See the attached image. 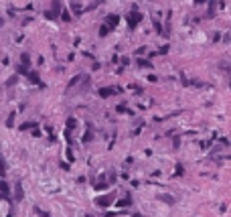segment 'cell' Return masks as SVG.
<instances>
[{
	"label": "cell",
	"mask_w": 231,
	"mask_h": 217,
	"mask_svg": "<svg viewBox=\"0 0 231 217\" xmlns=\"http://www.w3.org/2000/svg\"><path fill=\"white\" fill-rule=\"evenodd\" d=\"M140 21H142V14H140V12H130V14H128V24H130V29H134Z\"/></svg>",
	"instance_id": "1"
},
{
	"label": "cell",
	"mask_w": 231,
	"mask_h": 217,
	"mask_svg": "<svg viewBox=\"0 0 231 217\" xmlns=\"http://www.w3.org/2000/svg\"><path fill=\"white\" fill-rule=\"evenodd\" d=\"M112 199H114V195L110 193V195H104V197H97V199H95V203H97L99 207H107L110 203H112Z\"/></svg>",
	"instance_id": "2"
},
{
	"label": "cell",
	"mask_w": 231,
	"mask_h": 217,
	"mask_svg": "<svg viewBox=\"0 0 231 217\" xmlns=\"http://www.w3.org/2000/svg\"><path fill=\"white\" fill-rule=\"evenodd\" d=\"M105 21H107V29H114L116 24L120 23V16H118V14H110Z\"/></svg>",
	"instance_id": "3"
},
{
	"label": "cell",
	"mask_w": 231,
	"mask_h": 217,
	"mask_svg": "<svg viewBox=\"0 0 231 217\" xmlns=\"http://www.w3.org/2000/svg\"><path fill=\"white\" fill-rule=\"evenodd\" d=\"M116 92H118V89H112V87H102V89H99V95H102V98H110V95H114Z\"/></svg>",
	"instance_id": "4"
},
{
	"label": "cell",
	"mask_w": 231,
	"mask_h": 217,
	"mask_svg": "<svg viewBox=\"0 0 231 217\" xmlns=\"http://www.w3.org/2000/svg\"><path fill=\"white\" fill-rule=\"evenodd\" d=\"M158 199H160L162 203H168V205H173V203H174V197H173V195H158Z\"/></svg>",
	"instance_id": "5"
},
{
	"label": "cell",
	"mask_w": 231,
	"mask_h": 217,
	"mask_svg": "<svg viewBox=\"0 0 231 217\" xmlns=\"http://www.w3.org/2000/svg\"><path fill=\"white\" fill-rule=\"evenodd\" d=\"M59 12H61V4L59 2H53V10H51V14H53V18H57Z\"/></svg>",
	"instance_id": "6"
},
{
	"label": "cell",
	"mask_w": 231,
	"mask_h": 217,
	"mask_svg": "<svg viewBox=\"0 0 231 217\" xmlns=\"http://www.w3.org/2000/svg\"><path fill=\"white\" fill-rule=\"evenodd\" d=\"M29 63H31V59H29V55H26V53H23V55H20V65L29 69Z\"/></svg>",
	"instance_id": "7"
},
{
	"label": "cell",
	"mask_w": 231,
	"mask_h": 217,
	"mask_svg": "<svg viewBox=\"0 0 231 217\" xmlns=\"http://www.w3.org/2000/svg\"><path fill=\"white\" fill-rule=\"evenodd\" d=\"M26 75H29V79L33 81V83H39V85H43V83H41V79H39V75H37V73H31V71H29Z\"/></svg>",
	"instance_id": "8"
},
{
	"label": "cell",
	"mask_w": 231,
	"mask_h": 217,
	"mask_svg": "<svg viewBox=\"0 0 231 217\" xmlns=\"http://www.w3.org/2000/svg\"><path fill=\"white\" fill-rule=\"evenodd\" d=\"M31 128H37V122H26L20 126V130H31Z\"/></svg>",
	"instance_id": "9"
},
{
	"label": "cell",
	"mask_w": 231,
	"mask_h": 217,
	"mask_svg": "<svg viewBox=\"0 0 231 217\" xmlns=\"http://www.w3.org/2000/svg\"><path fill=\"white\" fill-rule=\"evenodd\" d=\"M118 205H120V207H128V205H132V199H130V197H126L124 201H118Z\"/></svg>",
	"instance_id": "10"
},
{
	"label": "cell",
	"mask_w": 231,
	"mask_h": 217,
	"mask_svg": "<svg viewBox=\"0 0 231 217\" xmlns=\"http://www.w3.org/2000/svg\"><path fill=\"white\" fill-rule=\"evenodd\" d=\"M0 174H6V164H4V158L0 154Z\"/></svg>",
	"instance_id": "11"
},
{
	"label": "cell",
	"mask_w": 231,
	"mask_h": 217,
	"mask_svg": "<svg viewBox=\"0 0 231 217\" xmlns=\"http://www.w3.org/2000/svg\"><path fill=\"white\" fill-rule=\"evenodd\" d=\"M35 211H37V215H41V217H51L47 211H43V209H39V207H35Z\"/></svg>",
	"instance_id": "12"
},
{
	"label": "cell",
	"mask_w": 231,
	"mask_h": 217,
	"mask_svg": "<svg viewBox=\"0 0 231 217\" xmlns=\"http://www.w3.org/2000/svg\"><path fill=\"white\" fill-rule=\"evenodd\" d=\"M23 199V189H20V185H16V201H20Z\"/></svg>",
	"instance_id": "13"
},
{
	"label": "cell",
	"mask_w": 231,
	"mask_h": 217,
	"mask_svg": "<svg viewBox=\"0 0 231 217\" xmlns=\"http://www.w3.org/2000/svg\"><path fill=\"white\" fill-rule=\"evenodd\" d=\"M16 71H18L20 75H26V73H29V69H26V67H23V65H18V69H16Z\"/></svg>",
	"instance_id": "14"
},
{
	"label": "cell",
	"mask_w": 231,
	"mask_h": 217,
	"mask_svg": "<svg viewBox=\"0 0 231 217\" xmlns=\"http://www.w3.org/2000/svg\"><path fill=\"white\" fill-rule=\"evenodd\" d=\"M138 65H140V67H150V63H148V61H144V59H138Z\"/></svg>",
	"instance_id": "15"
},
{
	"label": "cell",
	"mask_w": 231,
	"mask_h": 217,
	"mask_svg": "<svg viewBox=\"0 0 231 217\" xmlns=\"http://www.w3.org/2000/svg\"><path fill=\"white\" fill-rule=\"evenodd\" d=\"M79 79H81V75H77V77H73V79L69 81V87H73V85H75V83H77Z\"/></svg>",
	"instance_id": "16"
},
{
	"label": "cell",
	"mask_w": 231,
	"mask_h": 217,
	"mask_svg": "<svg viewBox=\"0 0 231 217\" xmlns=\"http://www.w3.org/2000/svg\"><path fill=\"white\" fill-rule=\"evenodd\" d=\"M118 112H122V114H130V110L124 108V106H118Z\"/></svg>",
	"instance_id": "17"
},
{
	"label": "cell",
	"mask_w": 231,
	"mask_h": 217,
	"mask_svg": "<svg viewBox=\"0 0 231 217\" xmlns=\"http://www.w3.org/2000/svg\"><path fill=\"white\" fill-rule=\"evenodd\" d=\"M174 174H176V177L183 174V164H176V172H174Z\"/></svg>",
	"instance_id": "18"
},
{
	"label": "cell",
	"mask_w": 231,
	"mask_h": 217,
	"mask_svg": "<svg viewBox=\"0 0 231 217\" xmlns=\"http://www.w3.org/2000/svg\"><path fill=\"white\" fill-rule=\"evenodd\" d=\"M0 189H2V193L8 195V185H6V183H0Z\"/></svg>",
	"instance_id": "19"
},
{
	"label": "cell",
	"mask_w": 231,
	"mask_h": 217,
	"mask_svg": "<svg viewBox=\"0 0 231 217\" xmlns=\"http://www.w3.org/2000/svg\"><path fill=\"white\" fill-rule=\"evenodd\" d=\"M107 31H110L107 26H102V29H99V34H102V37H105V34H107Z\"/></svg>",
	"instance_id": "20"
},
{
	"label": "cell",
	"mask_w": 231,
	"mask_h": 217,
	"mask_svg": "<svg viewBox=\"0 0 231 217\" xmlns=\"http://www.w3.org/2000/svg\"><path fill=\"white\" fill-rule=\"evenodd\" d=\"M158 53H160V55H164V53H168V45H164V47L160 49V51H158Z\"/></svg>",
	"instance_id": "21"
},
{
	"label": "cell",
	"mask_w": 231,
	"mask_h": 217,
	"mask_svg": "<svg viewBox=\"0 0 231 217\" xmlns=\"http://www.w3.org/2000/svg\"><path fill=\"white\" fill-rule=\"evenodd\" d=\"M91 132H85V136H83V140H85V142H87V140H91Z\"/></svg>",
	"instance_id": "22"
},
{
	"label": "cell",
	"mask_w": 231,
	"mask_h": 217,
	"mask_svg": "<svg viewBox=\"0 0 231 217\" xmlns=\"http://www.w3.org/2000/svg\"><path fill=\"white\" fill-rule=\"evenodd\" d=\"M195 2H197V4H201V2H207V0H195Z\"/></svg>",
	"instance_id": "23"
},
{
	"label": "cell",
	"mask_w": 231,
	"mask_h": 217,
	"mask_svg": "<svg viewBox=\"0 0 231 217\" xmlns=\"http://www.w3.org/2000/svg\"><path fill=\"white\" fill-rule=\"evenodd\" d=\"M132 217H144V215H140V213H136V215H132Z\"/></svg>",
	"instance_id": "24"
},
{
	"label": "cell",
	"mask_w": 231,
	"mask_h": 217,
	"mask_svg": "<svg viewBox=\"0 0 231 217\" xmlns=\"http://www.w3.org/2000/svg\"><path fill=\"white\" fill-rule=\"evenodd\" d=\"M2 24H4V21H2V18H0V26H2Z\"/></svg>",
	"instance_id": "25"
}]
</instances>
